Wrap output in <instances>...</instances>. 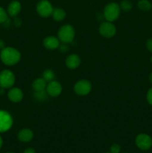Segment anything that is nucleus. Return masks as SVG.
Returning a JSON list of instances; mask_svg holds the SVG:
<instances>
[{
    "label": "nucleus",
    "mask_w": 152,
    "mask_h": 153,
    "mask_svg": "<svg viewBox=\"0 0 152 153\" xmlns=\"http://www.w3.org/2000/svg\"><path fill=\"white\" fill-rule=\"evenodd\" d=\"M15 83V76L13 72L4 70L0 73V87L4 89L11 88Z\"/></svg>",
    "instance_id": "obj_4"
},
{
    "label": "nucleus",
    "mask_w": 152,
    "mask_h": 153,
    "mask_svg": "<svg viewBox=\"0 0 152 153\" xmlns=\"http://www.w3.org/2000/svg\"><path fill=\"white\" fill-rule=\"evenodd\" d=\"M46 92L51 97H58L62 92V86L60 82L57 81H51L46 86Z\"/></svg>",
    "instance_id": "obj_10"
},
{
    "label": "nucleus",
    "mask_w": 152,
    "mask_h": 153,
    "mask_svg": "<svg viewBox=\"0 0 152 153\" xmlns=\"http://www.w3.org/2000/svg\"><path fill=\"white\" fill-rule=\"evenodd\" d=\"M80 62H81V61H80V57L75 54L69 55L66 59V65L68 68L71 69V70L77 68L80 66Z\"/></svg>",
    "instance_id": "obj_13"
},
{
    "label": "nucleus",
    "mask_w": 152,
    "mask_h": 153,
    "mask_svg": "<svg viewBox=\"0 0 152 153\" xmlns=\"http://www.w3.org/2000/svg\"><path fill=\"white\" fill-rule=\"evenodd\" d=\"M119 6H120V8L125 12L130 11L133 8L132 3L130 1H128V0H123V1H122Z\"/></svg>",
    "instance_id": "obj_19"
},
{
    "label": "nucleus",
    "mask_w": 152,
    "mask_h": 153,
    "mask_svg": "<svg viewBox=\"0 0 152 153\" xmlns=\"http://www.w3.org/2000/svg\"><path fill=\"white\" fill-rule=\"evenodd\" d=\"M58 39L64 43H69L73 41L75 35L74 28L70 25H64L60 28L58 32Z\"/></svg>",
    "instance_id": "obj_3"
},
{
    "label": "nucleus",
    "mask_w": 152,
    "mask_h": 153,
    "mask_svg": "<svg viewBox=\"0 0 152 153\" xmlns=\"http://www.w3.org/2000/svg\"><path fill=\"white\" fill-rule=\"evenodd\" d=\"M120 6L115 2L107 4L104 8V17L108 22H113L119 18L120 15Z\"/></svg>",
    "instance_id": "obj_2"
},
{
    "label": "nucleus",
    "mask_w": 152,
    "mask_h": 153,
    "mask_svg": "<svg viewBox=\"0 0 152 153\" xmlns=\"http://www.w3.org/2000/svg\"><path fill=\"white\" fill-rule=\"evenodd\" d=\"M46 81L43 78H38L32 82V88L36 92L45 91L46 88Z\"/></svg>",
    "instance_id": "obj_16"
},
{
    "label": "nucleus",
    "mask_w": 152,
    "mask_h": 153,
    "mask_svg": "<svg viewBox=\"0 0 152 153\" xmlns=\"http://www.w3.org/2000/svg\"><path fill=\"white\" fill-rule=\"evenodd\" d=\"M147 100L148 103L152 105V88L148 90L147 93Z\"/></svg>",
    "instance_id": "obj_24"
},
{
    "label": "nucleus",
    "mask_w": 152,
    "mask_h": 153,
    "mask_svg": "<svg viewBox=\"0 0 152 153\" xmlns=\"http://www.w3.org/2000/svg\"><path fill=\"white\" fill-rule=\"evenodd\" d=\"M7 12L3 7H0V24L5 22L7 20Z\"/></svg>",
    "instance_id": "obj_21"
},
{
    "label": "nucleus",
    "mask_w": 152,
    "mask_h": 153,
    "mask_svg": "<svg viewBox=\"0 0 152 153\" xmlns=\"http://www.w3.org/2000/svg\"><path fill=\"white\" fill-rule=\"evenodd\" d=\"M9 100L12 102L17 103L22 101L23 98V93L19 88H11L7 94Z\"/></svg>",
    "instance_id": "obj_11"
},
{
    "label": "nucleus",
    "mask_w": 152,
    "mask_h": 153,
    "mask_svg": "<svg viewBox=\"0 0 152 153\" xmlns=\"http://www.w3.org/2000/svg\"><path fill=\"white\" fill-rule=\"evenodd\" d=\"M146 48L149 52H152V39H149L146 42Z\"/></svg>",
    "instance_id": "obj_25"
},
{
    "label": "nucleus",
    "mask_w": 152,
    "mask_h": 153,
    "mask_svg": "<svg viewBox=\"0 0 152 153\" xmlns=\"http://www.w3.org/2000/svg\"><path fill=\"white\" fill-rule=\"evenodd\" d=\"M7 153H13V152H7Z\"/></svg>",
    "instance_id": "obj_32"
},
{
    "label": "nucleus",
    "mask_w": 152,
    "mask_h": 153,
    "mask_svg": "<svg viewBox=\"0 0 152 153\" xmlns=\"http://www.w3.org/2000/svg\"><path fill=\"white\" fill-rule=\"evenodd\" d=\"M151 63H152V57H151Z\"/></svg>",
    "instance_id": "obj_31"
},
{
    "label": "nucleus",
    "mask_w": 152,
    "mask_h": 153,
    "mask_svg": "<svg viewBox=\"0 0 152 153\" xmlns=\"http://www.w3.org/2000/svg\"><path fill=\"white\" fill-rule=\"evenodd\" d=\"M21 9H22V6H21L20 2L15 0V1H11L7 6V14L10 16L14 17L20 13Z\"/></svg>",
    "instance_id": "obj_14"
},
{
    "label": "nucleus",
    "mask_w": 152,
    "mask_h": 153,
    "mask_svg": "<svg viewBox=\"0 0 152 153\" xmlns=\"http://www.w3.org/2000/svg\"><path fill=\"white\" fill-rule=\"evenodd\" d=\"M2 144H3V140H2V138H1V137L0 136V149H1V146H2Z\"/></svg>",
    "instance_id": "obj_29"
},
{
    "label": "nucleus",
    "mask_w": 152,
    "mask_h": 153,
    "mask_svg": "<svg viewBox=\"0 0 152 153\" xmlns=\"http://www.w3.org/2000/svg\"><path fill=\"white\" fill-rule=\"evenodd\" d=\"M52 18L55 19V21H62L65 19L66 17V12L63 9L60 8V7H57V8L53 9V12L52 13Z\"/></svg>",
    "instance_id": "obj_17"
},
{
    "label": "nucleus",
    "mask_w": 152,
    "mask_h": 153,
    "mask_svg": "<svg viewBox=\"0 0 152 153\" xmlns=\"http://www.w3.org/2000/svg\"><path fill=\"white\" fill-rule=\"evenodd\" d=\"M23 153H36V152H35V149H34V148L29 147V148H27V149L24 151Z\"/></svg>",
    "instance_id": "obj_26"
},
{
    "label": "nucleus",
    "mask_w": 152,
    "mask_h": 153,
    "mask_svg": "<svg viewBox=\"0 0 152 153\" xmlns=\"http://www.w3.org/2000/svg\"><path fill=\"white\" fill-rule=\"evenodd\" d=\"M138 7L143 11H148L152 8V4L148 0H139L138 1Z\"/></svg>",
    "instance_id": "obj_18"
},
{
    "label": "nucleus",
    "mask_w": 152,
    "mask_h": 153,
    "mask_svg": "<svg viewBox=\"0 0 152 153\" xmlns=\"http://www.w3.org/2000/svg\"><path fill=\"white\" fill-rule=\"evenodd\" d=\"M92 90V85L88 80H80L74 86V91L78 96H86L90 93Z\"/></svg>",
    "instance_id": "obj_6"
},
{
    "label": "nucleus",
    "mask_w": 152,
    "mask_h": 153,
    "mask_svg": "<svg viewBox=\"0 0 152 153\" xmlns=\"http://www.w3.org/2000/svg\"><path fill=\"white\" fill-rule=\"evenodd\" d=\"M4 47H5V43H4V40H1V39H0V49H1V50H2Z\"/></svg>",
    "instance_id": "obj_28"
},
{
    "label": "nucleus",
    "mask_w": 152,
    "mask_h": 153,
    "mask_svg": "<svg viewBox=\"0 0 152 153\" xmlns=\"http://www.w3.org/2000/svg\"><path fill=\"white\" fill-rule=\"evenodd\" d=\"M0 58L3 64L7 66H13L17 64L21 58V54L13 47H4L0 53Z\"/></svg>",
    "instance_id": "obj_1"
},
{
    "label": "nucleus",
    "mask_w": 152,
    "mask_h": 153,
    "mask_svg": "<svg viewBox=\"0 0 152 153\" xmlns=\"http://www.w3.org/2000/svg\"><path fill=\"white\" fill-rule=\"evenodd\" d=\"M43 78L46 82H51L55 79V73L52 70H46L43 72Z\"/></svg>",
    "instance_id": "obj_20"
},
{
    "label": "nucleus",
    "mask_w": 152,
    "mask_h": 153,
    "mask_svg": "<svg viewBox=\"0 0 152 153\" xmlns=\"http://www.w3.org/2000/svg\"><path fill=\"white\" fill-rule=\"evenodd\" d=\"M106 153H111V152H106Z\"/></svg>",
    "instance_id": "obj_33"
},
{
    "label": "nucleus",
    "mask_w": 152,
    "mask_h": 153,
    "mask_svg": "<svg viewBox=\"0 0 152 153\" xmlns=\"http://www.w3.org/2000/svg\"><path fill=\"white\" fill-rule=\"evenodd\" d=\"M37 12L42 17H49L53 12L52 4L47 0H42L37 4Z\"/></svg>",
    "instance_id": "obj_7"
},
{
    "label": "nucleus",
    "mask_w": 152,
    "mask_h": 153,
    "mask_svg": "<svg viewBox=\"0 0 152 153\" xmlns=\"http://www.w3.org/2000/svg\"><path fill=\"white\" fill-rule=\"evenodd\" d=\"M60 47V46H59ZM60 49H61V51L62 52H67V51H68V49H69V48H68V46H64V45H63V46H61V47H60Z\"/></svg>",
    "instance_id": "obj_27"
},
{
    "label": "nucleus",
    "mask_w": 152,
    "mask_h": 153,
    "mask_svg": "<svg viewBox=\"0 0 152 153\" xmlns=\"http://www.w3.org/2000/svg\"><path fill=\"white\" fill-rule=\"evenodd\" d=\"M34 137V133L29 128L21 129L18 133V139L22 143H28Z\"/></svg>",
    "instance_id": "obj_15"
},
{
    "label": "nucleus",
    "mask_w": 152,
    "mask_h": 153,
    "mask_svg": "<svg viewBox=\"0 0 152 153\" xmlns=\"http://www.w3.org/2000/svg\"><path fill=\"white\" fill-rule=\"evenodd\" d=\"M13 126L11 115L5 111L0 110V133L7 131Z\"/></svg>",
    "instance_id": "obj_5"
},
{
    "label": "nucleus",
    "mask_w": 152,
    "mask_h": 153,
    "mask_svg": "<svg viewBox=\"0 0 152 153\" xmlns=\"http://www.w3.org/2000/svg\"><path fill=\"white\" fill-rule=\"evenodd\" d=\"M100 34L106 38L113 37L116 33V28L111 22H104L100 25L98 28Z\"/></svg>",
    "instance_id": "obj_8"
},
{
    "label": "nucleus",
    "mask_w": 152,
    "mask_h": 153,
    "mask_svg": "<svg viewBox=\"0 0 152 153\" xmlns=\"http://www.w3.org/2000/svg\"><path fill=\"white\" fill-rule=\"evenodd\" d=\"M47 93V92H46ZM46 93L45 92V91H39V92H36V97L37 99L40 100H44L46 98Z\"/></svg>",
    "instance_id": "obj_23"
},
{
    "label": "nucleus",
    "mask_w": 152,
    "mask_h": 153,
    "mask_svg": "<svg viewBox=\"0 0 152 153\" xmlns=\"http://www.w3.org/2000/svg\"><path fill=\"white\" fill-rule=\"evenodd\" d=\"M149 80H150V82L152 83V73L149 75Z\"/></svg>",
    "instance_id": "obj_30"
},
{
    "label": "nucleus",
    "mask_w": 152,
    "mask_h": 153,
    "mask_svg": "<svg viewBox=\"0 0 152 153\" xmlns=\"http://www.w3.org/2000/svg\"><path fill=\"white\" fill-rule=\"evenodd\" d=\"M59 39L57 37H53V36H49V37H46L43 40V46L46 49H49V50H54L60 46Z\"/></svg>",
    "instance_id": "obj_12"
},
{
    "label": "nucleus",
    "mask_w": 152,
    "mask_h": 153,
    "mask_svg": "<svg viewBox=\"0 0 152 153\" xmlns=\"http://www.w3.org/2000/svg\"><path fill=\"white\" fill-rule=\"evenodd\" d=\"M136 145L142 150H148L152 146V139L148 134H139L136 137Z\"/></svg>",
    "instance_id": "obj_9"
},
{
    "label": "nucleus",
    "mask_w": 152,
    "mask_h": 153,
    "mask_svg": "<svg viewBox=\"0 0 152 153\" xmlns=\"http://www.w3.org/2000/svg\"><path fill=\"white\" fill-rule=\"evenodd\" d=\"M0 88H1V87H0Z\"/></svg>",
    "instance_id": "obj_34"
},
{
    "label": "nucleus",
    "mask_w": 152,
    "mask_h": 153,
    "mask_svg": "<svg viewBox=\"0 0 152 153\" xmlns=\"http://www.w3.org/2000/svg\"><path fill=\"white\" fill-rule=\"evenodd\" d=\"M110 151L111 153H119L121 151V146L117 143H114L110 146Z\"/></svg>",
    "instance_id": "obj_22"
}]
</instances>
